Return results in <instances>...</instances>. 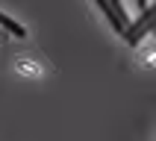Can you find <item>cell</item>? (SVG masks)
Listing matches in <instances>:
<instances>
[{"mask_svg": "<svg viewBox=\"0 0 156 141\" xmlns=\"http://www.w3.org/2000/svg\"><path fill=\"white\" fill-rule=\"evenodd\" d=\"M150 18H153V9H150V6H144V9H141V18H139V21H136V24H133V21L127 24L124 35H127V41H130L133 47H136V44H139L144 35H150V29H153Z\"/></svg>", "mask_w": 156, "mask_h": 141, "instance_id": "1", "label": "cell"}, {"mask_svg": "<svg viewBox=\"0 0 156 141\" xmlns=\"http://www.w3.org/2000/svg\"><path fill=\"white\" fill-rule=\"evenodd\" d=\"M97 6H100V12L106 15V21H109V24H112L115 29H118V33H124V24L118 21V15H115L112 9H109V3H106V0H97Z\"/></svg>", "mask_w": 156, "mask_h": 141, "instance_id": "2", "label": "cell"}, {"mask_svg": "<svg viewBox=\"0 0 156 141\" xmlns=\"http://www.w3.org/2000/svg\"><path fill=\"white\" fill-rule=\"evenodd\" d=\"M0 26H3V29H9V33H15L18 38H21V35H27V29H24V26H21V24H15L12 18H6L3 12H0Z\"/></svg>", "mask_w": 156, "mask_h": 141, "instance_id": "3", "label": "cell"}, {"mask_svg": "<svg viewBox=\"0 0 156 141\" xmlns=\"http://www.w3.org/2000/svg\"><path fill=\"white\" fill-rule=\"evenodd\" d=\"M136 3H139V6H141V9H144V6H147V0H136Z\"/></svg>", "mask_w": 156, "mask_h": 141, "instance_id": "4", "label": "cell"}]
</instances>
